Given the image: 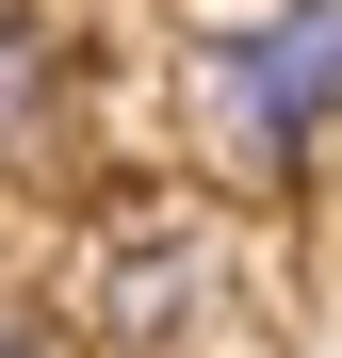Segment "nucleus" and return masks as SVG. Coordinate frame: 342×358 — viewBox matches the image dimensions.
I'll return each mask as SVG.
<instances>
[{"mask_svg": "<svg viewBox=\"0 0 342 358\" xmlns=\"http://www.w3.org/2000/svg\"><path fill=\"white\" fill-rule=\"evenodd\" d=\"M326 82H342V0H277V17L212 33V131L245 179H310L326 163Z\"/></svg>", "mask_w": 342, "mask_h": 358, "instance_id": "obj_1", "label": "nucleus"}, {"mask_svg": "<svg viewBox=\"0 0 342 358\" xmlns=\"http://www.w3.org/2000/svg\"><path fill=\"white\" fill-rule=\"evenodd\" d=\"M66 131H82V66H66V33L0 0V196L66 163Z\"/></svg>", "mask_w": 342, "mask_h": 358, "instance_id": "obj_2", "label": "nucleus"}, {"mask_svg": "<svg viewBox=\"0 0 342 358\" xmlns=\"http://www.w3.org/2000/svg\"><path fill=\"white\" fill-rule=\"evenodd\" d=\"M180 310H196V245L180 228H131V245H114V326L131 342H180Z\"/></svg>", "mask_w": 342, "mask_h": 358, "instance_id": "obj_3", "label": "nucleus"}, {"mask_svg": "<svg viewBox=\"0 0 342 358\" xmlns=\"http://www.w3.org/2000/svg\"><path fill=\"white\" fill-rule=\"evenodd\" d=\"M0 358H82V342H66V310H49V293H0Z\"/></svg>", "mask_w": 342, "mask_h": 358, "instance_id": "obj_4", "label": "nucleus"}]
</instances>
